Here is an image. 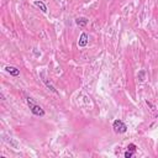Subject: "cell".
Segmentation results:
<instances>
[{
  "label": "cell",
  "mask_w": 158,
  "mask_h": 158,
  "mask_svg": "<svg viewBox=\"0 0 158 158\" xmlns=\"http://www.w3.org/2000/svg\"><path fill=\"white\" fill-rule=\"evenodd\" d=\"M40 77H41V79H42L43 84L46 85V88H47L49 92H52V93H54V94H58L57 89H56V88L52 85V83H51V82H48V79L45 77V72H41V73H40Z\"/></svg>",
  "instance_id": "cell-3"
},
{
  "label": "cell",
  "mask_w": 158,
  "mask_h": 158,
  "mask_svg": "<svg viewBox=\"0 0 158 158\" xmlns=\"http://www.w3.org/2000/svg\"><path fill=\"white\" fill-rule=\"evenodd\" d=\"M127 149H128V151H131V152H135V153H136V151H137V146H136L135 143H130V144L127 146Z\"/></svg>",
  "instance_id": "cell-8"
},
{
  "label": "cell",
  "mask_w": 158,
  "mask_h": 158,
  "mask_svg": "<svg viewBox=\"0 0 158 158\" xmlns=\"http://www.w3.org/2000/svg\"><path fill=\"white\" fill-rule=\"evenodd\" d=\"M88 42H89V37H88V35H87L85 32H83L81 36H79L78 46H79V47H85V46L88 45Z\"/></svg>",
  "instance_id": "cell-4"
},
{
  "label": "cell",
  "mask_w": 158,
  "mask_h": 158,
  "mask_svg": "<svg viewBox=\"0 0 158 158\" xmlns=\"http://www.w3.org/2000/svg\"><path fill=\"white\" fill-rule=\"evenodd\" d=\"M4 69H5L6 73H9V74L13 75V77H19V75H20V69H18V68L14 67V65H6Z\"/></svg>",
  "instance_id": "cell-5"
},
{
  "label": "cell",
  "mask_w": 158,
  "mask_h": 158,
  "mask_svg": "<svg viewBox=\"0 0 158 158\" xmlns=\"http://www.w3.org/2000/svg\"><path fill=\"white\" fill-rule=\"evenodd\" d=\"M26 103H27V105H29L30 111L32 113V115H35V116H40V117H43V116L46 115L45 110H43L38 104L34 103V100H32L30 97H27V98H26Z\"/></svg>",
  "instance_id": "cell-1"
},
{
  "label": "cell",
  "mask_w": 158,
  "mask_h": 158,
  "mask_svg": "<svg viewBox=\"0 0 158 158\" xmlns=\"http://www.w3.org/2000/svg\"><path fill=\"white\" fill-rule=\"evenodd\" d=\"M127 125L122 121V120H115L114 122H113V130H114V132L115 133H117V135H121V133H125V132H127Z\"/></svg>",
  "instance_id": "cell-2"
},
{
  "label": "cell",
  "mask_w": 158,
  "mask_h": 158,
  "mask_svg": "<svg viewBox=\"0 0 158 158\" xmlns=\"http://www.w3.org/2000/svg\"><path fill=\"white\" fill-rule=\"evenodd\" d=\"M144 73H146L144 70H141V72H140V81H141V82L144 81Z\"/></svg>",
  "instance_id": "cell-10"
},
{
  "label": "cell",
  "mask_w": 158,
  "mask_h": 158,
  "mask_svg": "<svg viewBox=\"0 0 158 158\" xmlns=\"http://www.w3.org/2000/svg\"><path fill=\"white\" fill-rule=\"evenodd\" d=\"M133 156H135V152H131V151H128V149L124 153V157H125V158H131V157H133Z\"/></svg>",
  "instance_id": "cell-9"
},
{
  "label": "cell",
  "mask_w": 158,
  "mask_h": 158,
  "mask_svg": "<svg viewBox=\"0 0 158 158\" xmlns=\"http://www.w3.org/2000/svg\"><path fill=\"white\" fill-rule=\"evenodd\" d=\"M75 24L79 27H85L88 25V19L87 18H78V19H75Z\"/></svg>",
  "instance_id": "cell-7"
},
{
  "label": "cell",
  "mask_w": 158,
  "mask_h": 158,
  "mask_svg": "<svg viewBox=\"0 0 158 158\" xmlns=\"http://www.w3.org/2000/svg\"><path fill=\"white\" fill-rule=\"evenodd\" d=\"M34 4L43 13V14H47V11H48V9H47V5L43 3V2H41V0H35L34 2Z\"/></svg>",
  "instance_id": "cell-6"
}]
</instances>
